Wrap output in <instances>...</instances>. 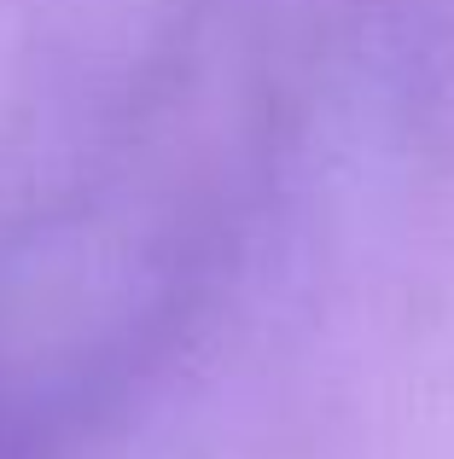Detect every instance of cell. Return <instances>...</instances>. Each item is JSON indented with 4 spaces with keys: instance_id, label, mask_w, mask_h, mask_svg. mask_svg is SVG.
<instances>
[]
</instances>
